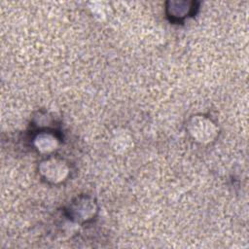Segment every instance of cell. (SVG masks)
Here are the masks:
<instances>
[{"label": "cell", "instance_id": "1", "mask_svg": "<svg viewBox=\"0 0 249 249\" xmlns=\"http://www.w3.org/2000/svg\"><path fill=\"white\" fill-rule=\"evenodd\" d=\"M187 130L191 137L200 144H208L218 135V127L213 121L201 115L194 116L189 120Z\"/></svg>", "mask_w": 249, "mask_h": 249}, {"label": "cell", "instance_id": "2", "mask_svg": "<svg viewBox=\"0 0 249 249\" xmlns=\"http://www.w3.org/2000/svg\"><path fill=\"white\" fill-rule=\"evenodd\" d=\"M67 163L58 158L50 157L40 162L39 172L44 179L53 184L63 182L69 175Z\"/></svg>", "mask_w": 249, "mask_h": 249}, {"label": "cell", "instance_id": "3", "mask_svg": "<svg viewBox=\"0 0 249 249\" xmlns=\"http://www.w3.org/2000/svg\"><path fill=\"white\" fill-rule=\"evenodd\" d=\"M97 212V205L94 200L86 196L75 198L68 208L69 217L79 223L87 222L92 219Z\"/></svg>", "mask_w": 249, "mask_h": 249}, {"label": "cell", "instance_id": "4", "mask_svg": "<svg viewBox=\"0 0 249 249\" xmlns=\"http://www.w3.org/2000/svg\"><path fill=\"white\" fill-rule=\"evenodd\" d=\"M195 11V3L188 1L168 2L166 12L172 20H182L191 16Z\"/></svg>", "mask_w": 249, "mask_h": 249}, {"label": "cell", "instance_id": "5", "mask_svg": "<svg viewBox=\"0 0 249 249\" xmlns=\"http://www.w3.org/2000/svg\"><path fill=\"white\" fill-rule=\"evenodd\" d=\"M34 147L43 154L53 152L58 146V138L50 131H41L33 139Z\"/></svg>", "mask_w": 249, "mask_h": 249}]
</instances>
